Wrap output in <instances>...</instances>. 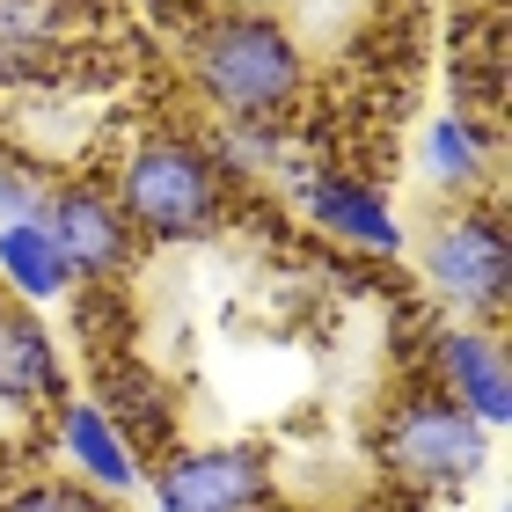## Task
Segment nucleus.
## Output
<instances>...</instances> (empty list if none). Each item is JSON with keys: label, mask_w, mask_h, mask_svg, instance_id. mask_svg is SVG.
I'll list each match as a JSON object with an SVG mask.
<instances>
[{"label": "nucleus", "mask_w": 512, "mask_h": 512, "mask_svg": "<svg viewBox=\"0 0 512 512\" xmlns=\"http://www.w3.org/2000/svg\"><path fill=\"white\" fill-rule=\"evenodd\" d=\"M183 66L220 125H286L308 96V44L286 15L205 8L191 22Z\"/></svg>", "instance_id": "1"}, {"label": "nucleus", "mask_w": 512, "mask_h": 512, "mask_svg": "<svg viewBox=\"0 0 512 512\" xmlns=\"http://www.w3.org/2000/svg\"><path fill=\"white\" fill-rule=\"evenodd\" d=\"M110 191H118L139 242H198L227 220V191H235V183L220 176V161L205 154V139L161 125V132H139L125 147Z\"/></svg>", "instance_id": "2"}, {"label": "nucleus", "mask_w": 512, "mask_h": 512, "mask_svg": "<svg viewBox=\"0 0 512 512\" xmlns=\"http://www.w3.org/2000/svg\"><path fill=\"white\" fill-rule=\"evenodd\" d=\"M483 461H491V432H483L461 403H447L432 381L403 388L381 410V469L403 483V491L454 498V491H469L483 476Z\"/></svg>", "instance_id": "3"}, {"label": "nucleus", "mask_w": 512, "mask_h": 512, "mask_svg": "<svg viewBox=\"0 0 512 512\" xmlns=\"http://www.w3.org/2000/svg\"><path fill=\"white\" fill-rule=\"evenodd\" d=\"M417 264H425V286L461 322L498 330V315L512 300V242H505L498 205H454V213H439L425 249H417Z\"/></svg>", "instance_id": "4"}, {"label": "nucleus", "mask_w": 512, "mask_h": 512, "mask_svg": "<svg viewBox=\"0 0 512 512\" xmlns=\"http://www.w3.org/2000/svg\"><path fill=\"white\" fill-rule=\"evenodd\" d=\"M44 235H52V249L66 256L74 286H110V278H125L132 256H139V235H132L118 191H110V183H88V176L52 183Z\"/></svg>", "instance_id": "5"}, {"label": "nucleus", "mask_w": 512, "mask_h": 512, "mask_svg": "<svg viewBox=\"0 0 512 512\" xmlns=\"http://www.w3.org/2000/svg\"><path fill=\"white\" fill-rule=\"evenodd\" d=\"M278 176H286L293 205L330 242L359 249V256H403V220H395L381 183H366L352 169H315V161H278Z\"/></svg>", "instance_id": "6"}, {"label": "nucleus", "mask_w": 512, "mask_h": 512, "mask_svg": "<svg viewBox=\"0 0 512 512\" xmlns=\"http://www.w3.org/2000/svg\"><path fill=\"white\" fill-rule=\"evenodd\" d=\"M154 512H264L271 469L249 447H176L147 469Z\"/></svg>", "instance_id": "7"}, {"label": "nucleus", "mask_w": 512, "mask_h": 512, "mask_svg": "<svg viewBox=\"0 0 512 512\" xmlns=\"http://www.w3.org/2000/svg\"><path fill=\"white\" fill-rule=\"evenodd\" d=\"M432 388L461 403L483 432L512 425V359L498 330H476V322H454V330L432 337Z\"/></svg>", "instance_id": "8"}, {"label": "nucleus", "mask_w": 512, "mask_h": 512, "mask_svg": "<svg viewBox=\"0 0 512 512\" xmlns=\"http://www.w3.org/2000/svg\"><path fill=\"white\" fill-rule=\"evenodd\" d=\"M0 403L8 410H44L66 403V359L59 337L30 308H0Z\"/></svg>", "instance_id": "9"}, {"label": "nucleus", "mask_w": 512, "mask_h": 512, "mask_svg": "<svg viewBox=\"0 0 512 512\" xmlns=\"http://www.w3.org/2000/svg\"><path fill=\"white\" fill-rule=\"evenodd\" d=\"M417 161H425V176L447 198L469 205L476 191H491V176H498V132H491V118H476V110H447V118L425 125Z\"/></svg>", "instance_id": "10"}, {"label": "nucleus", "mask_w": 512, "mask_h": 512, "mask_svg": "<svg viewBox=\"0 0 512 512\" xmlns=\"http://www.w3.org/2000/svg\"><path fill=\"white\" fill-rule=\"evenodd\" d=\"M59 447L88 476V491H103V498H132L147 483V461L125 447V432L96 403H59Z\"/></svg>", "instance_id": "11"}, {"label": "nucleus", "mask_w": 512, "mask_h": 512, "mask_svg": "<svg viewBox=\"0 0 512 512\" xmlns=\"http://www.w3.org/2000/svg\"><path fill=\"white\" fill-rule=\"evenodd\" d=\"M110 425L125 432V447L147 461V454H169V425H176V395L161 388L154 374L139 366H110L103 374V403H96Z\"/></svg>", "instance_id": "12"}, {"label": "nucleus", "mask_w": 512, "mask_h": 512, "mask_svg": "<svg viewBox=\"0 0 512 512\" xmlns=\"http://www.w3.org/2000/svg\"><path fill=\"white\" fill-rule=\"evenodd\" d=\"M74 8H81V0H0V74L52 66Z\"/></svg>", "instance_id": "13"}, {"label": "nucleus", "mask_w": 512, "mask_h": 512, "mask_svg": "<svg viewBox=\"0 0 512 512\" xmlns=\"http://www.w3.org/2000/svg\"><path fill=\"white\" fill-rule=\"evenodd\" d=\"M0 278H8L22 300H66L74 293V271H66V256L52 249L44 220H8L0 227Z\"/></svg>", "instance_id": "14"}, {"label": "nucleus", "mask_w": 512, "mask_h": 512, "mask_svg": "<svg viewBox=\"0 0 512 512\" xmlns=\"http://www.w3.org/2000/svg\"><path fill=\"white\" fill-rule=\"evenodd\" d=\"M44 205H52V169L0 154V227L8 220H44Z\"/></svg>", "instance_id": "15"}, {"label": "nucleus", "mask_w": 512, "mask_h": 512, "mask_svg": "<svg viewBox=\"0 0 512 512\" xmlns=\"http://www.w3.org/2000/svg\"><path fill=\"white\" fill-rule=\"evenodd\" d=\"M0 512H103L96 491H81V483H52V476H37V483H22V491L0 505Z\"/></svg>", "instance_id": "16"}, {"label": "nucleus", "mask_w": 512, "mask_h": 512, "mask_svg": "<svg viewBox=\"0 0 512 512\" xmlns=\"http://www.w3.org/2000/svg\"><path fill=\"white\" fill-rule=\"evenodd\" d=\"M139 8H154V15H183V8H198V0H139Z\"/></svg>", "instance_id": "17"}, {"label": "nucleus", "mask_w": 512, "mask_h": 512, "mask_svg": "<svg viewBox=\"0 0 512 512\" xmlns=\"http://www.w3.org/2000/svg\"><path fill=\"white\" fill-rule=\"evenodd\" d=\"M220 8H242V15H271L278 0H220Z\"/></svg>", "instance_id": "18"}]
</instances>
